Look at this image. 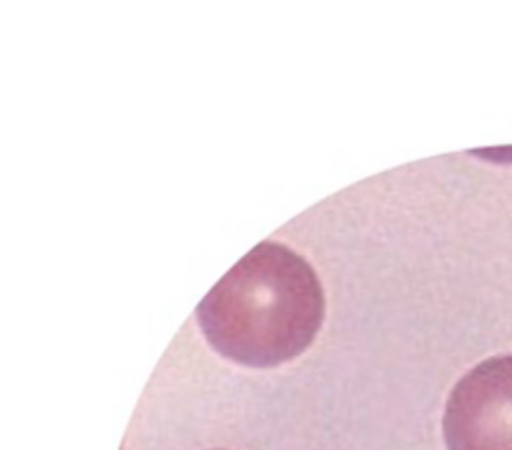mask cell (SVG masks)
<instances>
[{"label":"cell","mask_w":512,"mask_h":450,"mask_svg":"<svg viewBox=\"0 0 512 450\" xmlns=\"http://www.w3.org/2000/svg\"><path fill=\"white\" fill-rule=\"evenodd\" d=\"M449 450H512V356H496L455 385L445 409Z\"/></svg>","instance_id":"2"},{"label":"cell","mask_w":512,"mask_h":450,"mask_svg":"<svg viewBox=\"0 0 512 450\" xmlns=\"http://www.w3.org/2000/svg\"><path fill=\"white\" fill-rule=\"evenodd\" d=\"M323 317L325 296L317 274L301 255L276 243L249 251L198 307L210 346L253 368L303 354Z\"/></svg>","instance_id":"1"}]
</instances>
